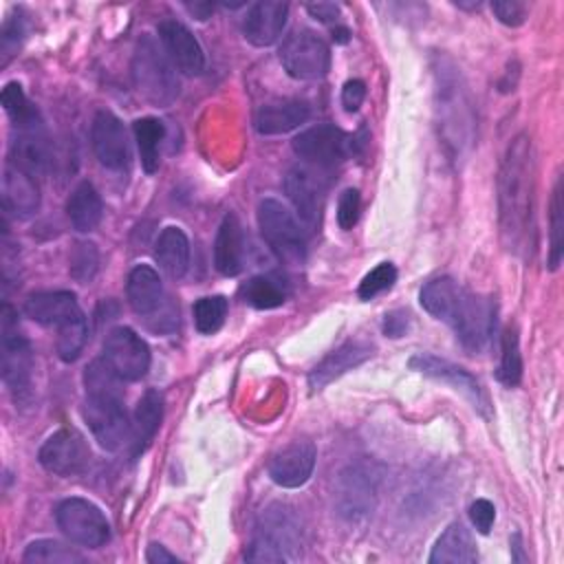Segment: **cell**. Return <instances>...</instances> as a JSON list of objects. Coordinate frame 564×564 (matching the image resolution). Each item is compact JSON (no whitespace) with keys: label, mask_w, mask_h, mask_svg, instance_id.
I'll return each mask as SVG.
<instances>
[{"label":"cell","mask_w":564,"mask_h":564,"mask_svg":"<svg viewBox=\"0 0 564 564\" xmlns=\"http://www.w3.org/2000/svg\"><path fill=\"white\" fill-rule=\"evenodd\" d=\"M421 306L445 322L469 352H480L496 330V300L460 286L443 275L430 280L419 293Z\"/></svg>","instance_id":"1"},{"label":"cell","mask_w":564,"mask_h":564,"mask_svg":"<svg viewBox=\"0 0 564 564\" xmlns=\"http://www.w3.org/2000/svg\"><path fill=\"white\" fill-rule=\"evenodd\" d=\"M498 218L505 247L520 253L533 227V148L524 132L507 145L500 161Z\"/></svg>","instance_id":"2"},{"label":"cell","mask_w":564,"mask_h":564,"mask_svg":"<svg viewBox=\"0 0 564 564\" xmlns=\"http://www.w3.org/2000/svg\"><path fill=\"white\" fill-rule=\"evenodd\" d=\"M300 553L302 522L295 509L284 502H273L262 509L245 557L249 562H293Z\"/></svg>","instance_id":"3"},{"label":"cell","mask_w":564,"mask_h":564,"mask_svg":"<svg viewBox=\"0 0 564 564\" xmlns=\"http://www.w3.org/2000/svg\"><path fill=\"white\" fill-rule=\"evenodd\" d=\"M167 53L152 35H143L132 53V84L137 93L156 108H167L178 97V77Z\"/></svg>","instance_id":"4"},{"label":"cell","mask_w":564,"mask_h":564,"mask_svg":"<svg viewBox=\"0 0 564 564\" xmlns=\"http://www.w3.org/2000/svg\"><path fill=\"white\" fill-rule=\"evenodd\" d=\"M383 465L372 458H359L346 465L335 485V509L346 522H364L372 516L379 502Z\"/></svg>","instance_id":"5"},{"label":"cell","mask_w":564,"mask_h":564,"mask_svg":"<svg viewBox=\"0 0 564 564\" xmlns=\"http://www.w3.org/2000/svg\"><path fill=\"white\" fill-rule=\"evenodd\" d=\"M0 370L15 403L24 405L33 388V350L18 328L15 311L4 304L0 311Z\"/></svg>","instance_id":"6"},{"label":"cell","mask_w":564,"mask_h":564,"mask_svg":"<svg viewBox=\"0 0 564 564\" xmlns=\"http://www.w3.org/2000/svg\"><path fill=\"white\" fill-rule=\"evenodd\" d=\"M436 104L445 143L460 154L463 145L469 143L471 106L467 101L460 75L447 59H443L436 68Z\"/></svg>","instance_id":"7"},{"label":"cell","mask_w":564,"mask_h":564,"mask_svg":"<svg viewBox=\"0 0 564 564\" xmlns=\"http://www.w3.org/2000/svg\"><path fill=\"white\" fill-rule=\"evenodd\" d=\"M366 145V130L359 134H346L341 128L333 123H317L306 128L293 139V150L300 159L317 165V167H335L344 163L348 156L361 154Z\"/></svg>","instance_id":"8"},{"label":"cell","mask_w":564,"mask_h":564,"mask_svg":"<svg viewBox=\"0 0 564 564\" xmlns=\"http://www.w3.org/2000/svg\"><path fill=\"white\" fill-rule=\"evenodd\" d=\"M258 227L269 245V249L278 256V260L286 264H300L306 258V236L295 220V216L289 212L286 205H282L275 198H264L258 205Z\"/></svg>","instance_id":"9"},{"label":"cell","mask_w":564,"mask_h":564,"mask_svg":"<svg viewBox=\"0 0 564 564\" xmlns=\"http://www.w3.org/2000/svg\"><path fill=\"white\" fill-rule=\"evenodd\" d=\"M84 419L95 441L108 452H117L132 441V421L126 414L123 394H86Z\"/></svg>","instance_id":"10"},{"label":"cell","mask_w":564,"mask_h":564,"mask_svg":"<svg viewBox=\"0 0 564 564\" xmlns=\"http://www.w3.org/2000/svg\"><path fill=\"white\" fill-rule=\"evenodd\" d=\"M278 57L284 70L293 79L311 82L322 79L330 68V48L328 44L308 29H297L284 37L280 44Z\"/></svg>","instance_id":"11"},{"label":"cell","mask_w":564,"mask_h":564,"mask_svg":"<svg viewBox=\"0 0 564 564\" xmlns=\"http://www.w3.org/2000/svg\"><path fill=\"white\" fill-rule=\"evenodd\" d=\"M55 522L62 533L88 549H99L110 540V524L104 511L86 498H66L55 509Z\"/></svg>","instance_id":"12"},{"label":"cell","mask_w":564,"mask_h":564,"mask_svg":"<svg viewBox=\"0 0 564 564\" xmlns=\"http://www.w3.org/2000/svg\"><path fill=\"white\" fill-rule=\"evenodd\" d=\"M37 458L40 465L55 476H77L88 469L93 454L77 430L62 427L42 443Z\"/></svg>","instance_id":"13"},{"label":"cell","mask_w":564,"mask_h":564,"mask_svg":"<svg viewBox=\"0 0 564 564\" xmlns=\"http://www.w3.org/2000/svg\"><path fill=\"white\" fill-rule=\"evenodd\" d=\"M104 359L126 381H139L150 370L148 344L128 326L112 328L104 339Z\"/></svg>","instance_id":"14"},{"label":"cell","mask_w":564,"mask_h":564,"mask_svg":"<svg viewBox=\"0 0 564 564\" xmlns=\"http://www.w3.org/2000/svg\"><path fill=\"white\" fill-rule=\"evenodd\" d=\"M90 143L97 161L115 172L130 165V143L123 123L108 110H99L90 126Z\"/></svg>","instance_id":"15"},{"label":"cell","mask_w":564,"mask_h":564,"mask_svg":"<svg viewBox=\"0 0 564 564\" xmlns=\"http://www.w3.org/2000/svg\"><path fill=\"white\" fill-rule=\"evenodd\" d=\"M315 458H317L315 445L311 441L297 438L286 447H282L280 452H275L267 469L275 485L284 489H297L313 476Z\"/></svg>","instance_id":"16"},{"label":"cell","mask_w":564,"mask_h":564,"mask_svg":"<svg viewBox=\"0 0 564 564\" xmlns=\"http://www.w3.org/2000/svg\"><path fill=\"white\" fill-rule=\"evenodd\" d=\"M163 51L183 75H200L205 70V53L194 33L178 20H163L156 26Z\"/></svg>","instance_id":"17"},{"label":"cell","mask_w":564,"mask_h":564,"mask_svg":"<svg viewBox=\"0 0 564 564\" xmlns=\"http://www.w3.org/2000/svg\"><path fill=\"white\" fill-rule=\"evenodd\" d=\"M7 163H11L13 167H18L35 178L48 172L51 148H48V137L44 132L42 121L24 126V128H15V137L11 139Z\"/></svg>","instance_id":"18"},{"label":"cell","mask_w":564,"mask_h":564,"mask_svg":"<svg viewBox=\"0 0 564 564\" xmlns=\"http://www.w3.org/2000/svg\"><path fill=\"white\" fill-rule=\"evenodd\" d=\"M408 366L425 377H432V379H438V381H445L449 383L454 390H460L478 412L487 414V399L482 394V388L480 383L460 366L447 361V359H441L436 355H425V352H419L414 357H410Z\"/></svg>","instance_id":"19"},{"label":"cell","mask_w":564,"mask_h":564,"mask_svg":"<svg viewBox=\"0 0 564 564\" xmlns=\"http://www.w3.org/2000/svg\"><path fill=\"white\" fill-rule=\"evenodd\" d=\"M289 4L280 0H260L247 9L242 33L253 46H271L284 31Z\"/></svg>","instance_id":"20"},{"label":"cell","mask_w":564,"mask_h":564,"mask_svg":"<svg viewBox=\"0 0 564 564\" xmlns=\"http://www.w3.org/2000/svg\"><path fill=\"white\" fill-rule=\"evenodd\" d=\"M375 352V346L366 339H350L328 352L311 372H308V386L311 390H322L344 372L352 370L355 366L370 359Z\"/></svg>","instance_id":"21"},{"label":"cell","mask_w":564,"mask_h":564,"mask_svg":"<svg viewBox=\"0 0 564 564\" xmlns=\"http://www.w3.org/2000/svg\"><path fill=\"white\" fill-rule=\"evenodd\" d=\"M24 313L37 324L44 326H64L77 317H82V308L77 304L75 293L70 291H40L26 297Z\"/></svg>","instance_id":"22"},{"label":"cell","mask_w":564,"mask_h":564,"mask_svg":"<svg viewBox=\"0 0 564 564\" xmlns=\"http://www.w3.org/2000/svg\"><path fill=\"white\" fill-rule=\"evenodd\" d=\"M284 192L295 214L313 227L322 209V185L315 174L304 165H293L284 176Z\"/></svg>","instance_id":"23"},{"label":"cell","mask_w":564,"mask_h":564,"mask_svg":"<svg viewBox=\"0 0 564 564\" xmlns=\"http://www.w3.org/2000/svg\"><path fill=\"white\" fill-rule=\"evenodd\" d=\"M2 205L15 218H29L40 209V187L35 176L4 165L2 172Z\"/></svg>","instance_id":"24"},{"label":"cell","mask_w":564,"mask_h":564,"mask_svg":"<svg viewBox=\"0 0 564 564\" xmlns=\"http://www.w3.org/2000/svg\"><path fill=\"white\" fill-rule=\"evenodd\" d=\"M311 117V108L302 99H280L262 104L253 117L260 134H284L300 128Z\"/></svg>","instance_id":"25"},{"label":"cell","mask_w":564,"mask_h":564,"mask_svg":"<svg viewBox=\"0 0 564 564\" xmlns=\"http://www.w3.org/2000/svg\"><path fill=\"white\" fill-rule=\"evenodd\" d=\"M214 264L227 278L238 275L245 267V236L236 214H227L216 231Z\"/></svg>","instance_id":"26"},{"label":"cell","mask_w":564,"mask_h":564,"mask_svg":"<svg viewBox=\"0 0 564 564\" xmlns=\"http://www.w3.org/2000/svg\"><path fill=\"white\" fill-rule=\"evenodd\" d=\"M126 293H128V304L132 306V311L137 315H143V317L154 315L165 302L161 278L148 264H137L128 273Z\"/></svg>","instance_id":"27"},{"label":"cell","mask_w":564,"mask_h":564,"mask_svg":"<svg viewBox=\"0 0 564 564\" xmlns=\"http://www.w3.org/2000/svg\"><path fill=\"white\" fill-rule=\"evenodd\" d=\"M432 564H474L478 560L476 544L463 522H452L441 533L427 557Z\"/></svg>","instance_id":"28"},{"label":"cell","mask_w":564,"mask_h":564,"mask_svg":"<svg viewBox=\"0 0 564 564\" xmlns=\"http://www.w3.org/2000/svg\"><path fill=\"white\" fill-rule=\"evenodd\" d=\"M163 421V394L154 388L145 390L143 397L139 399L137 408H134V416H132V452L134 456H139L150 441L154 438V434L159 432Z\"/></svg>","instance_id":"29"},{"label":"cell","mask_w":564,"mask_h":564,"mask_svg":"<svg viewBox=\"0 0 564 564\" xmlns=\"http://www.w3.org/2000/svg\"><path fill=\"white\" fill-rule=\"evenodd\" d=\"M154 258L172 280L183 278L189 267V240L185 231L178 227H165L154 242Z\"/></svg>","instance_id":"30"},{"label":"cell","mask_w":564,"mask_h":564,"mask_svg":"<svg viewBox=\"0 0 564 564\" xmlns=\"http://www.w3.org/2000/svg\"><path fill=\"white\" fill-rule=\"evenodd\" d=\"M66 214H68L70 225L82 234H88L99 225L101 214H104V203L93 183L82 181L73 189V194L68 196V203H66Z\"/></svg>","instance_id":"31"},{"label":"cell","mask_w":564,"mask_h":564,"mask_svg":"<svg viewBox=\"0 0 564 564\" xmlns=\"http://www.w3.org/2000/svg\"><path fill=\"white\" fill-rule=\"evenodd\" d=\"M240 300L253 308L267 311V308H278L286 302L289 291L282 280L275 275H253L240 286Z\"/></svg>","instance_id":"32"},{"label":"cell","mask_w":564,"mask_h":564,"mask_svg":"<svg viewBox=\"0 0 564 564\" xmlns=\"http://www.w3.org/2000/svg\"><path fill=\"white\" fill-rule=\"evenodd\" d=\"M132 130H134V139H137V145H139V154H141V165L148 174L156 172L159 170V145L165 137V128L159 119L154 117H141L132 123Z\"/></svg>","instance_id":"33"},{"label":"cell","mask_w":564,"mask_h":564,"mask_svg":"<svg viewBox=\"0 0 564 564\" xmlns=\"http://www.w3.org/2000/svg\"><path fill=\"white\" fill-rule=\"evenodd\" d=\"M496 379L507 388L518 386L522 379L520 339H518V330L513 326H507L500 335V364L496 370Z\"/></svg>","instance_id":"34"},{"label":"cell","mask_w":564,"mask_h":564,"mask_svg":"<svg viewBox=\"0 0 564 564\" xmlns=\"http://www.w3.org/2000/svg\"><path fill=\"white\" fill-rule=\"evenodd\" d=\"M0 101H2V108L9 115V119L13 121V128H24V126L42 121L37 108L26 99V95L18 82H9L2 88Z\"/></svg>","instance_id":"35"},{"label":"cell","mask_w":564,"mask_h":564,"mask_svg":"<svg viewBox=\"0 0 564 564\" xmlns=\"http://www.w3.org/2000/svg\"><path fill=\"white\" fill-rule=\"evenodd\" d=\"M22 560L26 564H73V562H84V557L75 549H70V546H66V544H62L57 540H35V542H31L24 549Z\"/></svg>","instance_id":"36"},{"label":"cell","mask_w":564,"mask_h":564,"mask_svg":"<svg viewBox=\"0 0 564 564\" xmlns=\"http://www.w3.org/2000/svg\"><path fill=\"white\" fill-rule=\"evenodd\" d=\"M194 326L200 335L216 333L227 317V300L223 295H205L194 302Z\"/></svg>","instance_id":"37"},{"label":"cell","mask_w":564,"mask_h":564,"mask_svg":"<svg viewBox=\"0 0 564 564\" xmlns=\"http://www.w3.org/2000/svg\"><path fill=\"white\" fill-rule=\"evenodd\" d=\"M551 229H549V269L555 271L562 262V236H564V205H562V178H557L551 196Z\"/></svg>","instance_id":"38"},{"label":"cell","mask_w":564,"mask_h":564,"mask_svg":"<svg viewBox=\"0 0 564 564\" xmlns=\"http://www.w3.org/2000/svg\"><path fill=\"white\" fill-rule=\"evenodd\" d=\"M121 381L123 379L108 366L104 357L86 366V372H84L86 394H123Z\"/></svg>","instance_id":"39"},{"label":"cell","mask_w":564,"mask_h":564,"mask_svg":"<svg viewBox=\"0 0 564 564\" xmlns=\"http://www.w3.org/2000/svg\"><path fill=\"white\" fill-rule=\"evenodd\" d=\"M86 339H88V324H86L84 315L64 324V326H59L57 328V341H55L59 359L62 361H75L79 357V352L84 350Z\"/></svg>","instance_id":"40"},{"label":"cell","mask_w":564,"mask_h":564,"mask_svg":"<svg viewBox=\"0 0 564 564\" xmlns=\"http://www.w3.org/2000/svg\"><path fill=\"white\" fill-rule=\"evenodd\" d=\"M70 275L73 280H77L79 284H88L97 269H99V251H97V245L95 242H88V240H82L73 247L70 251Z\"/></svg>","instance_id":"41"},{"label":"cell","mask_w":564,"mask_h":564,"mask_svg":"<svg viewBox=\"0 0 564 564\" xmlns=\"http://www.w3.org/2000/svg\"><path fill=\"white\" fill-rule=\"evenodd\" d=\"M397 282V269L392 262H379L372 271H368L364 275V280L359 282V289H357V295L361 300H372L377 297L379 293L392 289V284Z\"/></svg>","instance_id":"42"},{"label":"cell","mask_w":564,"mask_h":564,"mask_svg":"<svg viewBox=\"0 0 564 564\" xmlns=\"http://www.w3.org/2000/svg\"><path fill=\"white\" fill-rule=\"evenodd\" d=\"M359 212H361V196L355 187H348L341 192L339 200H337V225L348 231L357 225L359 220Z\"/></svg>","instance_id":"43"},{"label":"cell","mask_w":564,"mask_h":564,"mask_svg":"<svg viewBox=\"0 0 564 564\" xmlns=\"http://www.w3.org/2000/svg\"><path fill=\"white\" fill-rule=\"evenodd\" d=\"M491 11L507 26H520L527 18V4L520 0H494Z\"/></svg>","instance_id":"44"},{"label":"cell","mask_w":564,"mask_h":564,"mask_svg":"<svg viewBox=\"0 0 564 564\" xmlns=\"http://www.w3.org/2000/svg\"><path fill=\"white\" fill-rule=\"evenodd\" d=\"M469 520L471 524L476 527L478 533L487 535L496 522V507L494 502H489L487 498H476L471 505H469Z\"/></svg>","instance_id":"45"},{"label":"cell","mask_w":564,"mask_h":564,"mask_svg":"<svg viewBox=\"0 0 564 564\" xmlns=\"http://www.w3.org/2000/svg\"><path fill=\"white\" fill-rule=\"evenodd\" d=\"M22 33H24V29H22V18L20 15L11 18L9 22H4L2 37H0V46H2V55H4L2 64L9 62V55H13V51H18Z\"/></svg>","instance_id":"46"},{"label":"cell","mask_w":564,"mask_h":564,"mask_svg":"<svg viewBox=\"0 0 564 564\" xmlns=\"http://www.w3.org/2000/svg\"><path fill=\"white\" fill-rule=\"evenodd\" d=\"M366 99V84L361 79H348L341 88V106L346 112H357Z\"/></svg>","instance_id":"47"},{"label":"cell","mask_w":564,"mask_h":564,"mask_svg":"<svg viewBox=\"0 0 564 564\" xmlns=\"http://www.w3.org/2000/svg\"><path fill=\"white\" fill-rule=\"evenodd\" d=\"M408 326H410V315L405 311H392V313H386L383 317V333L388 337L405 335Z\"/></svg>","instance_id":"48"},{"label":"cell","mask_w":564,"mask_h":564,"mask_svg":"<svg viewBox=\"0 0 564 564\" xmlns=\"http://www.w3.org/2000/svg\"><path fill=\"white\" fill-rule=\"evenodd\" d=\"M306 11L319 22H335L339 18V7L333 2H311L306 4Z\"/></svg>","instance_id":"49"},{"label":"cell","mask_w":564,"mask_h":564,"mask_svg":"<svg viewBox=\"0 0 564 564\" xmlns=\"http://www.w3.org/2000/svg\"><path fill=\"white\" fill-rule=\"evenodd\" d=\"M145 562H150V564H174V562H178V557L174 553H170L163 544L152 542L145 551Z\"/></svg>","instance_id":"50"},{"label":"cell","mask_w":564,"mask_h":564,"mask_svg":"<svg viewBox=\"0 0 564 564\" xmlns=\"http://www.w3.org/2000/svg\"><path fill=\"white\" fill-rule=\"evenodd\" d=\"M185 9L194 15V18H198V20H207L212 13H214V4L212 2H185Z\"/></svg>","instance_id":"51"},{"label":"cell","mask_w":564,"mask_h":564,"mask_svg":"<svg viewBox=\"0 0 564 564\" xmlns=\"http://www.w3.org/2000/svg\"><path fill=\"white\" fill-rule=\"evenodd\" d=\"M348 35H350V31H348L346 26H339V29H335V31H333V37H335L337 42H341V44H344V42H348Z\"/></svg>","instance_id":"52"},{"label":"cell","mask_w":564,"mask_h":564,"mask_svg":"<svg viewBox=\"0 0 564 564\" xmlns=\"http://www.w3.org/2000/svg\"><path fill=\"white\" fill-rule=\"evenodd\" d=\"M454 4H456V7H460V9H478V7H480V2H478V0H476V2H460V0H456Z\"/></svg>","instance_id":"53"}]
</instances>
